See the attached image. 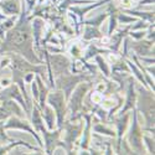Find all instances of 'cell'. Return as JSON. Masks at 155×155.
<instances>
[{
	"label": "cell",
	"mask_w": 155,
	"mask_h": 155,
	"mask_svg": "<svg viewBox=\"0 0 155 155\" xmlns=\"http://www.w3.org/2000/svg\"><path fill=\"white\" fill-rule=\"evenodd\" d=\"M5 127H6V128H20V129H25V130H29V132H31V134H34V135L36 137V139L38 140V137L36 135V133L32 130V129L28 125L26 122H21V120H19V119H16V118H11V119L8 122V124H6Z\"/></svg>",
	"instance_id": "obj_1"
},
{
	"label": "cell",
	"mask_w": 155,
	"mask_h": 155,
	"mask_svg": "<svg viewBox=\"0 0 155 155\" xmlns=\"http://www.w3.org/2000/svg\"><path fill=\"white\" fill-rule=\"evenodd\" d=\"M3 5V9L6 11V12H18V2L16 0H8V2H3L2 3Z\"/></svg>",
	"instance_id": "obj_2"
},
{
	"label": "cell",
	"mask_w": 155,
	"mask_h": 155,
	"mask_svg": "<svg viewBox=\"0 0 155 155\" xmlns=\"http://www.w3.org/2000/svg\"><path fill=\"white\" fill-rule=\"evenodd\" d=\"M10 139L6 137V134L4 133V124L0 123V147L2 145H5L6 141H9Z\"/></svg>",
	"instance_id": "obj_3"
}]
</instances>
